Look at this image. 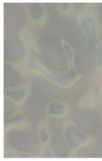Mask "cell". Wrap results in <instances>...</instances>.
Instances as JSON below:
<instances>
[{
  "label": "cell",
  "mask_w": 102,
  "mask_h": 161,
  "mask_svg": "<svg viewBox=\"0 0 102 161\" xmlns=\"http://www.w3.org/2000/svg\"><path fill=\"white\" fill-rule=\"evenodd\" d=\"M61 134L71 158H77L81 150L93 147L98 143L96 136L81 129L70 118L62 121Z\"/></svg>",
  "instance_id": "cell-1"
},
{
  "label": "cell",
  "mask_w": 102,
  "mask_h": 161,
  "mask_svg": "<svg viewBox=\"0 0 102 161\" xmlns=\"http://www.w3.org/2000/svg\"><path fill=\"white\" fill-rule=\"evenodd\" d=\"M79 22L86 40L95 61L96 66L102 62V42L99 36L100 24L94 12L87 10L79 18Z\"/></svg>",
  "instance_id": "cell-2"
},
{
  "label": "cell",
  "mask_w": 102,
  "mask_h": 161,
  "mask_svg": "<svg viewBox=\"0 0 102 161\" xmlns=\"http://www.w3.org/2000/svg\"><path fill=\"white\" fill-rule=\"evenodd\" d=\"M30 83H24L15 86L4 87V98L10 102L15 109L22 108L31 94Z\"/></svg>",
  "instance_id": "cell-3"
},
{
  "label": "cell",
  "mask_w": 102,
  "mask_h": 161,
  "mask_svg": "<svg viewBox=\"0 0 102 161\" xmlns=\"http://www.w3.org/2000/svg\"><path fill=\"white\" fill-rule=\"evenodd\" d=\"M73 107L69 102L61 99L51 100L44 108V117L49 119H55L62 121L69 118Z\"/></svg>",
  "instance_id": "cell-4"
},
{
  "label": "cell",
  "mask_w": 102,
  "mask_h": 161,
  "mask_svg": "<svg viewBox=\"0 0 102 161\" xmlns=\"http://www.w3.org/2000/svg\"><path fill=\"white\" fill-rule=\"evenodd\" d=\"M76 108L80 110L97 111L102 108L100 99L93 85L81 96L77 102Z\"/></svg>",
  "instance_id": "cell-5"
},
{
  "label": "cell",
  "mask_w": 102,
  "mask_h": 161,
  "mask_svg": "<svg viewBox=\"0 0 102 161\" xmlns=\"http://www.w3.org/2000/svg\"><path fill=\"white\" fill-rule=\"evenodd\" d=\"M29 124L22 108L15 109L11 114L4 119V135L12 130L27 128Z\"/></svg>",
  "instance_id": "cell-6"
},
{
  "label": "cell",
  "mask_w": 102,
  "mask_h": 161,
  "mask_svg": "<svg viewBox=\"0 0 102 161\" xmlns=\"http://www.w3.org/2000/svg\"><path fill=\"white\" fill-rule=\"evenodd\" d=\"M50 120L44 117L36 124L37 136L40 148L51 145L52 132Z\"/></svg>",
  "instance_id": "cell-7"
},
{
  "label": "cell",
  "mask_w": 102,
  "mask_h": 161,
  "mask_svg": "<svg viewBox=\"0 0 102 161\" xmlns=\"http://www.w3.org/2000/svg\"><path fill=\"white\" fill-rule=\"evenodd\" d=\"M58 157L51 145L40 148V152L36 156V158H57Z\"/></svg>",
  "instance_id": "cell-8"
},
{
  "label": "cell",
  "mask_w": 102,
  "mask_h": 161,
  "mask_svg": "<svg viewBox=\"0 0 102 161\" xmlns=\"http://www.w3.org/2000/svg\"><path fill=\"white\" fill-rule=\"evenodd\" d=\"M62 45L68 62L74 61V52L72 47L66 41H63Z\"/></svg>",
  "instance_id": "cell-9"
},
{
  "label": "cell",
  "mask_w": 102,
  "mask_h": 161,
  "mask_svg": "<svg viewBox=\"0 0 102 161\" xmlns=\"http://www.w3.org/2000/svg\"><path fill=\"white\" fill-rule=\"evenodd\" d=\"M93 86L96 89L102 103V75H94Z\"/></svg>",
  "instance_id": "cell-10"
},
{
  "label": "cell",
  "mask_w": 102,
  "mask_h": 161,
  "mask_svg": "<svg viewBox=\"0 0 102 161\" xmlns=\"http://www.w3.org/2000/svg\"><path fill=\"white\" fill-rule=\"evenodd\" d=\"M95 75H102V62L99 66L96 67Z\"/></svg>",
  "instance_id": "cell-11"
},
{
  "label": "cell",
  "mask_w": 102,
  "mask_h": 161,
  "mask_svg": "<svg viewBox=\"0 0 102 161\" xmlns=\"http://www.w3.org/2000/svg\"><path fill=\"white\" fill-rule=\"evenodd\" d=\"M99 120L100 126L102 128V108L99 111Z\"/></svg>",
  "instance_id": "cell-12"
}]
</instances>
